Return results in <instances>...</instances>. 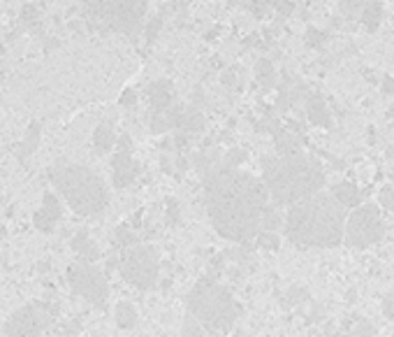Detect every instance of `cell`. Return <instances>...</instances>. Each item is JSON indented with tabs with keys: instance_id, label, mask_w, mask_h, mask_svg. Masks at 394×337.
Listing matches in <instances>:
<instances>
[{
	"instance_id": "cell-1",
	"label": "cell",
	"mask_w": 394,
	"mask_h": 337,
	"mask_svg": "<svg viewBox=\"0 0 394 337\" xmlns=\"http://www.w3.org/2000/svg\"><path fill=\"white\" fill-rule=\"evenodd\" d=\"M202 193L209 221L220 237L242 244L262 233L269 193L258 177L218 161L202 173Z\"/></svg>"
},
{
	"instance_id": "cell-2",
	"label": "cell",
	"mask_w": 394,
	"mask_h": 337,
	"mask_svg": "<svg viewBox=\"0 0 394 337\" xmlns=\"http://www.w3.org/2000/svg\"><path fill=\"white\" fill-rule=\"evenodd\" d=\"M346 209L332 193H316L292 205L285 214V237L297 249H332L343 242Z\"/></svg>"
},
{
	"instance_id": "cell-3",
	"label": "cell",
	"mask_w": 394,
	"mask_h": 337,
	"mask_svg": "<svg viewBox=\"0 0 394 337\" xmlns=\"http://www.w3.org/2000/svg\"><path fill=\"white\" fill-rule=\"evenodd\" d=\"M262 184L274 200V207H292L323 191L325 168L318 158L302 151L290 156H265Z\"/></svg>"
},
{
	"instance_id": "cell-4",
	"label": "cell",
	"mask_w": 394,
	"mask_h": 337,
	"mask_svg": "<svg viewBox=\"0 0 394 337\" xmlns=\"http://www.w3.org/2000/svg\"><path fill=\"white\" fill-rule=\"evenodd\" d=\"M49 180L61 191L72 212L82 216H100L109 205V191L105 187V180L86 165L61 161L49 170Z\"/></svg>"
},
{
	"instance_id": "cell-5",
	"label": "cell",
	"mask_w": 394,
	"mask_h": 337,
	"mask_svg": "<svg viewBox=\"0 0 394 337\" xmlns=\"http://www.w3.org/2000/svg\"><path fill=\"white\" fill-rule=\"evenodd\" d=\"M188 314L195 319L204 330L211 333H228L239 319L242 307L237 305L235 295L230 293L228 286L202 277L192 291L188 293Z\"/></svg>"
},
{
	"instance_id": "cell-6",
	"label": "cell",
	"mask_w": 394,
	"mask_h": 337,
	"mask_svg": "<svg viewBox=\"0 0 394 337\" xmlns=\"http://www.w3.org/2000/svg\"><path fill=\"white\" fill-rule=\"evenodd\" d=\"M89 15L109 28L121 33H135L146 15L149 0H82Z\"/></svg>"
},
{
	"instance_id": "cell-7",
	"label": "cell",
	"mask_w": 394,
	"mask_h": 337,
	"mask_svg": "<svg viewBox=\"0 0 394 337\" xmlns=\"http://www.w3.org/2000/svg\"><path fill=\"white\" fill-rule=\"evenodd\" d=\"M118 273L130 286L139 291H149L156 286L160 263H158V251L151 244H132L123 251V256L116 261Z\"/></svg>"
},
{
	"instance_id": "cell-8",
	"label": "cell",
	"mask_w": 394,
	"mask_h": 337,
	"mask_svg": "<svg viewBox=\"0 0 394 337\" xmlns=\"http://www.w3.org/2000/svg\"><path fill=\"white\" fill-rule=\"evenodd\" d=\"M383 237H385V223L376 202L357 205L350 212V216H346L343 242L348 247L366 249L371 244H378Z\"/></svg>"
},
{
	"instance_id": "cell-9",
	"label": "cell",
	"mask_w": 394,
	"mask_h": 337,
	"mask_svg": "<svg viewBox=\"0 0 394 337\" xmlns=\"http://www.w3.org/2000/svg\"><path fill=\"white\" fill-rule=\"evenodd\" d=\"M68 284L75 295H82L91 305L105 307L109 298V284H107L105 273L93 263L77 261L68 268Z\"/></svg>"
},
{
	"instance_id": "cell-10",
	"label": "cell",
	"mask_w": 394,
	"mask_h": 337,
	"mask_svg": "<svg viewBox=\"0 0 394 337\" xmlns=\"http://www.w3.org/2000/svg\"><path fill=\"white\" fill-rule=\"evenodd\" d=\"M53 314L46 305H24L5 321V335L8 337H37L44 328H49Z\"/></svg>"
},
{
	"instance_id": "cell-11",
	"label": "cell",
	"mask_w": 394,
	"mask_h": 337,
	"mask_svg": "<svg viewBox=\"0 0 394 337\" xmlns=\"http://www.w3.org/2000/svg\"><path fill=\"white\" fill-rule=\"evenodd\" d=\"M111 175H114L116 189H128L139 175V163L132 158V149H118L111 158Z\"/></svg>"
},
{
	"instance_id": "cell-12",
	"label": "cell",
	"mask_w": 394,
	"mask_h": 337,
	"mask_svg": "<svg viewBox=\"0 0 394 337\" xmlns=\"http://www.w3.org/2000/svg\"><path fill=\"white\" fill-rule=\"evenodd\" d=\"M61 216H63L61 200H58L51 191H46V193L42 196V207L33 214V226H35L37 230H42V233H51L53 226L61 221Z\"/></svg>"
},
{
	"instance_id": "cell-13",
	"label": "cell",
	"mask_w": 394,
	"mask_h": 337,
	"mask_svg": "<svg viewBox=\"0 0 394 337\" xmlns=\"http://www.w3.org/2000/svg\"><path fill=\"white\" fill-rule=\"evenodd\" d=\"M146 96H149L153 112H165L174 105V87H172V82H167V79H158V82L149 84Z\"/></svg>"
},
{
	"instance_id": "cell-14",
	"label": "cell",
	"mask_w": 394,
	"mask_h": 337,
	"mask_svg": "<svg viewBox=\"0 0 394 337\" xmlns=\"http://www.w3.org/2000/svg\"><path fill=\"white\" fill-rule=\"evenodd\" d=\"M306 116H309V121L313 126L332 128V114H330V110H327L323 96H318V94L306 96Z\"/></svg>"
},
{
	"instance_id": "cell-15",
	"label": "cell",
	"mask_w": 394,
	"mask_h": 337,
	"mask_svg": "<svg viewBox=\"0 0 394 337\" xmlns=\"http://www.w3.org/2000/svg\"><path fill=\"white\" fill-rule=\"evenodd\" d=\"M332 198L341 205L343 209H355L357 205H362L364 193L352 182H339L332 187Z\"/></svg>"
},
{
	"instance_id": "cell-16",
	"label": "cell",
	"mask_w": 394,
	"mask_h": 337,
	"mask_svg": "<svg viewBox=\"0 0 394 337\" xmlns=\"http://www.w3.org/2000/svg\"><path fill=\"white\" fill-rule=\"evenodd\" d=\"M177 130L188 137H195L199 133H204V116L197 107H183L181 116H179Z\"/></svg>"
},
{
	"instance_id": "cell-17",
	"label": "cell",
	"mask_w": 394,
	"mask_h": 337,
	"mask_svg": "<svg viewBox=\"0 0 394 337\" xmlns=\"http://www.w3.org/2000/svg\"><path fill=\"white\" fill-rule=\"evenodd\" d=\"M70 244H72V249H75V254L79 256V261L96 263L100 259V251H98L96 244H93V240L89 237L86 230H79V233H75V237H72Z\"/></svg>"
},
{
	"instance_id": "cell-18",
	"label": "cell",
	"mask_w": 394,
	"mask_h": 337,
	"mask_svg": "<svg viewBox=\"0 0 394 337\" xmlns=\"http://www.w3.org/2000/svg\"><path fill=\"white\" fill-rule=\"evenodd\" d=\"M274 135V147H276L278 156H290V154H297L299 147H302V135L299 133H290L285 128H278Z\"/></svg>"
},
{
	"instance_id": "cell-19",
	"label": "cell",
	"mask_w": 394,
	"mask_h": 337,
	"mask_svg": "<svg viewBox=\"0 0 394 337\" xmlns=\"http://www.w3.org/2000/svg\"><path fill=\"white\" fill-rule=\"evenodd\" d=\"M93 144H96L98 154H109V151L114 149V144H116L114 128H111L109 123H100L96 128V133H93Z\"/></svg>"
},
{
	"instance_id": "cell-20",
	"label": "cell",
	"mask_w": 394,
	"mask_h": 337,
	"mask_svg": "<svg viewBox=\"0 0 394 337\" xmlns=\"http://www.w3.org/2000/svg\"><path fill=\"white\" fill-rule=\"evenodd\" d=\"M114 321H116V326L121 328V330L135 328L137 326V309H135V305H132V302H128V300L116 302Z\"/></svg>"
},
{
	"instance_id": "cell-21",
	"label": "cell",
	"mask_w": 394,
	"mask_h": 337,
	"mask_svg": "<svg viewBox=\"0 0 394 337\" xmlns=\"http://www.w3.org/2000/svg\"><path fill=\"white\" fill-rule=\"evenodd\" d=\"M383 15H385L383 3L380 0H369L362 8V26L366 31H376L380 21H383Z\"/></svg>"
},
{
	"instance_id": "cell-22",
	"label": "cell",
	"mask_w": 394,
	"mask_h": 337,
	"mask_svg": "<svg viewBox=\"0 0 394 337\" xmlns=\"http://www.w3.org/2000/svg\"><path fill=\"white\" fill-rule=\"evenodd\" d=\"M39 130H42V128H39V123H30V126H28V133H26L24 142L15 149V151H17V156H19V161H26V158H28V156L33 154V151L37 149L39 135H42V133H39Z\"/></svg>"
},
{
	"instance_id": "cell-23",
	"label": "cell",
	"mask_w": 394,
	"mask_h": 337,
	"mask_svg": "<svg viewBox=\"0 0 394 337\" xmlns=\"http://www.w3.org/2000/svg\"><path fill=\"white\" fill-rule=\"evenodd\" d=\"M256 77L262 89H271L276 84V70H274V63L269 58H260L256 63Z\"/></svg>"
},
{
	"instance_id": "cell-24",
	"label": "cell",
	"mask_w": 394,
	"mask_h": 337,
	"mask_svg": "<svg viewBox=\"0 0 394 337\" xmlns=\"http://www.w3.org/2000/svg\"><path fill=\"white\" fill-rule=\"evenodd\" d=\"M280 226H283V216L278 214V209L274 205H269L262 216V233H276Z\"/></svg>"
},
{
	"instance_id": "cell-25",
	"label": "cell",
	"mask_w": 394,
	"mask_h": 337,
	"mask_svg": "<svg viewBox=\"0 0 394 337\" xmlns=\"http://www.w3.org/2000/svg\"><path fill=\"white\" fill-rule=\"evenodd\" d=\"M304 300H309V291H306L304 286H290L288 291H285L280 305H283V307H295V305H302Z\"/></svg>"
},
{
	"instance_id": "cell-26",
	"label": "cell",
	"mask_w": 394,
	"mask_h": 337,
	"mask_svg": "<svg viewBox=\"0 0 394 337\" xmlns=\"http://www.w3.org/2000/svg\"><path fill=\"white\" fill-rule=\"evenodd\" d=\"M114 242H116V247H132V244H137V237L130 230V226H118Z\"/></svg>"
},
{
	"instance_id": "cell-27",
	"label": "cell",
	"mask_w": 394,
	"mask_h": 337,
	"mask_svg": "<svg viewBox=\"0 0 394 337\" xmlns=\"http://www.w3.org/2000/svg\"><path fill=\"white\" fill-rule=\"evenodd\" d=\"M378 207L385 212H394V187H383L378 191Z\"/></svg>"
},
{
	"instance_id": "cell-28",
	"label": "cell",
	"mask_w": 394,
	"mask_h": 337,
	"mask_svg": "<svg viewBox=\"0 0 394 337\" xmlns=\"http://www.w3.org/2000/svg\"><path fill=\"white\" fill-rule=\"evenodd\" d=\"M244 161H246V151H244V149H239V147L230 149L228 154L220 158V163L228 165V168H239V165H242Z\"/></svg>"
},
{
	"instance_id": "cell-29",
	"label": "cell",
	"mask_w": 394,
	"mask_h": 337,
	"mask_svg": "<svg viewBox=\"0 0 394 337\" xmlns=\"http://www.w3.org/2000/svg\"><path fill=\"white\" fill-rule=\"evenodd\" d=\"M204 333V328L199 326V323L192 319V316L188 314L183 319V326H181V337H202Z\"/></svg>"
},
{
	"instance_id": "cell-30",
	"label": "cell",
	"mask_w": 394,
	"mask_h": 337,
	"mask_svg": "<svg viewBox=\"0 0 394 337\" xmlns=\"http://www.w3.org/2000/svg\"><path fill=\"white\" fill-rule=\"evenodd\" d=\"M366 0H339V10H341L343 17H355L359 10L364 8Z\"/></svg>"
},
{
	"instance_id": "cell-31",
	"label": "cell",
	"mask_w": 394,
	"mask_h": 337,
	"mask_svg": "<svg viewBox=\"0 0 394 337\" xmlns=\"http://www.w3.org/2000/svg\"><path fill=\"white\" fill-rule=\"evenodd\" d=\"M258 247L260 249H267V251H276L280 247V240L276 233H260L258 235Z\"/></svg>"
},
{
	"instance_id": "cell-32",
	"label": "cell",
	"mask_w": 394,
	"mask_h": 337,
	"mask_svg": "<svg viewBox=\"0 0 394 337\" xmlns=\"http://www.w3.org/2000/svg\"><path fill=\"white\" fill-rule=\"evenodd\" d=\"M21 21L26 26H35L39 21V10L35 8L33 3H26L24 10H21Z\"/></svg>"
},
{
	"instance_id": "cell-33",
	"label": "cell",
	"mask_w": 394,
	"mask_h": 337,
	"mask_svg": "<svg viewBox=\"0 0 394 337\" xmlns=\"http://www.w3.org/2000/svg\"><path fill=\"white\" fill-rule=\"evenodd\" d=\"M265 3L276 8L280 17H290L292 12H295V3H292V0H265Z\"/></svg>"
},
{
	"instance_id": "cell-34",
	"label": "cell",
	"mask_w": 394,
	"mask_h": 337,
	"mask_svg": "<svg viewBox=\"0 0 394 337\" xmlns=\"http://www.w3.org/2000/svg\"><path fill=\"white\" fill-rule=\"evenodd\" d=\"M350 337H376V326L369 321H357V326L350 333Z\"/></svg>"
},
{
	"instance_id": "cell-35",
	"label": "cell",
	"mask_w": 394,
	"mask_h": 337,
	"mask_svg": "<svg viewBox=\"0 0 394 337\" xmlns=\"http://www.w3.org/2000/svg\"><path fill=\"white\" fill-rule=\"evenodd\" d=\"M179 219H181V209H179V202L177 200H167V223L177 226Z\"/></svg>"
},
{
	"instance_id": "cell-36",
	"label": "cell",
	"mask_w": 394,
	"mask_h": 337,
	"mask_svg": "<svg viewBox=\"0 0 394 337\" xmlns=\"http://www.w3.org/2000/svg\"><path fill=\"white\" fill-rule=\"evenodd\" d=\"M323 42H325V33H320L318 28L306 31V44L309 47H323Z\"/></svg>"
},
{
	"instance_id": "cell-37",
	"label": "cell",
	"mask_w": 394,
	"mask_h": 337,
	"mask_svg": "<svg viewBox=\"0 0 394 337\" xmlns=\"http://www.w3.org/2000/svg\"><path fill=\"white\" fill-rule=\"evenodd\" d=\"M267 8H269V5H267L265 0H251V3H249V10H251L258 19H262V17H265Z\"/></svg>"
},
{
	"instance_id": "cell-38",
	"label": "cell",
	"mask_w": 394,
	"mask_h": 337,
	"mask_svg": "<svg viewBox=\"0 0 394 337\" xmlns=\"http://www.w3.org/2000/svg\"><path fill=\"white\" fill-rule=\"evenodd\" d=\"M383 314H385V319L394 321V291H392L390 295H385V300H383Z\"/></svg>"
},
{
	"instance_id": "cell-39",
	"label": "cell",
	"mask_w": 394,
	"mask_h": 337,
	"mask_svg": "<svg viewBox=\"0 0 394 337\" xmlns=\"http://www.w3.org/2000/svg\"><path fill=\"white\" fill-rule=\"evenodd\" d=\"M160 26H163V17H156L153 21L149 24V28H146V40H153L158 35V31H160Z\"/></svg>"
},
{
	"instance_id": "cell-40",
	"label": "cell",
	"mask_w": 394,
	"mask_h": 337,
	"mask_svg": "<svg viewBox=\"0 0 394 337\" xmlns=\"http://www.w3.org/2000/svg\"><path fill=\"white\" fill-rule=\"evenodd\" d=\"M121 105H125V107H132V105H137V96H135V91H123V96H121Z\"/></svg>"
},
{
	"instance_id": "cell-41",
	"label": "cell",
	"mask_w": 394,
	"mask_h": 337,
	"mask_svg": "<svg viewBox=\"0 0 394 337\" xmlns=\"http://www.w3.org/2000/svg\"><path fill=\"white\" fill-rule=\"evenodd\" d=\"M380 91H383L385 96H394V77H385L383 84H380Z\"/></svg>"
},
{
	"instance_id": "cell-42",
	"label": "cell",
	"mask_w": 394,
	"mask_h": 337,
	"mask_svg": "<svg viewBox=\"0 0 394 337\" xmlns=\"http://www.w3.org/2000/svg\"><path fill=\"white\" fill-rule=\"evenodd\" d=\"M223 84H225V87H235V84H237V70H228V72H225V75H223Z\"/></svg>"
},
{
	"instance_id": "cell-43",
	"label": "cell",
	"mask_w": 394,
	"mask_h": 337,
	"mask_svg": "<svg viewBox=\"0 0 394 337\" xmlns=\"http://www.w3.org/2000/svg\"><path fill=\"white\" fill-rule=\"evenodd\" d=\"M235 337H251L249 333H244V330H237V335Z\"/></svg>"
},
{
	"instance_id": "cell-44",
	"label": "cell",
	"mask_w": 394,
	"mask_h": 337,
	"mask_svg": "<svg viewBox=\"0 0 394 337\" xmlns=\"http://www.w3.org/2000/svg\"><path fill=\"white\" fill-rule=\"evenodd\" d=\"M390 180H392V182H394V168H392V170H390Z\"/></svg>"
},
{
	"instance_id": "cell-45",
	"label": "cell",
	"mask_w": 394,
	"mask_h": 337,
	"mask_svg": "<svg viewBox=\"0 0 394 337\" xmlns=\"http://www.w3.org/2000/svg\"><path fill=\"white\" fill-rule=\"evenodd\" d=\"M390 116H392V119H394V110H392V114H390Z\"/></svg>"
},
{
	"instance_id": "cell-46",
	"label": "cell",
	"mask_w": 394,
	"mask_h": 337,
	"mask_svg": "<svg viewBox=\"0 0 394 337\" xmlns=\"http://www.w3.org/2000/svg\"><path fill=\"white\" fill-rule=\"evenodd\" d=\"M93 337H102V335H93Z\"/></svg>"
},
{
	"instance_id": "cell-47",
	"label": "cell",
	"mask_w": 394,
	"mask_h": 337,
	"mask_svg": "<svg viewBox=\"0 0 394 337\" xmlns=\"http://www.w3.org/2000/svg\"><path fill=\"white\" fill-rule=\"evenodd\" d=\"M0 79H3V75H0Z\"/></svg>"
},
{
	"instance_id": "cell-48",
	"label": "cell",
	"mask_w": 394,
	"mask_h": 337,
	"mask_svg": "<svg viewBox=\"0 0 394 337\" xmlns=\"http://www.w3.org/2000/svg\"><path fill=\"white\" fill-rule=\"evenodd\" d=\"M392 337H394V335H392Z\"/></svg>"
}]
</instances>
